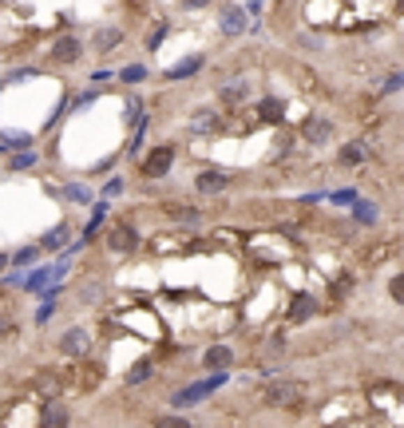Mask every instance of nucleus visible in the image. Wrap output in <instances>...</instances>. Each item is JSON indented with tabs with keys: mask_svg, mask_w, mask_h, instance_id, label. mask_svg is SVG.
Segmentation results:
<instances>
[{
	"mask_svg": "<svg viewBox=\"0 0 404 428\" xmlns=\"http://www.w3.org/2000/svg\"><path fill=\"white\" fill-rule=\"evenodd\" d=\"M174 155H179V151L167 147V143L143 151V155H139V175H143V179H167L171 167H174Z\"/></svg>",
	"mask_w": 404,
	"mask_h": 428,
	"instance_id": "3",
	"label": "nucleus"
},
{
	"mask_svg": "<svg viewBox=\"0 0 404 428\" xmlns=\"http://www.w3.org/2000/svg\"><path fill=\"white\" fill-rule=\"evenodd\" d=\"M60 195L68 198V202H75V207H96V191L84 186V183H63Z\"/></svg>",
	"mask_w": 404,
	"mask_h": 428,
	"instance_id": "14",
	"label": "nucleus"
},
{
	"mask_svg": "<svg viewBox=\"0 0 404 428\" xmlns=\"http://www.w3.org/2000/svg\"><path fill=\"white\" fill-rule=\"evenodd\" d=\"M84 40L75 36V32H63V36L52 40V48H48V60L56 64V68H75V64L84 60Z\"/></svg>",
	"mask_w": 404,
	"mask_h": 428,
	"instance_id": "4",
	"label": "nucleus"
},
{
	"mask_svg": "<svg viewBox=\"0 0 404 428\" xmlns=\"http://www.w3.org/2000/svg\"><path fill=\"white\" fill-rule=\"evenodd\" d=\"M401 274H392V278H389V294H392V302H396V306H401V302H404V290H401Z\"/></svg>",
	"mask_w": 404,
	"mask_h": 428,
	"instance_id": "30",
	"label": "nucleus"
},
{
	"mask_svg": "<svg viewBox=\"0 0 404 428\" xmlns=\"http://www.w3.org/2000/svg\"><path fill=\"white\" fill-rule=\"evenodd\" d=\"M52 313H56V302H44V306H40L36 313H32V321H36V325H48Z\"/></svg>",
	"mask_w": 404,
	"mask_h": 428,
	"instance_id": "28",
	"label": "nucleus"
},
{
	"mask_svg": "<svg viewBox=\"0 0 404 428\" xmlns=\"http://www.w3.org/2000/svg\"><path fill=\"white\" fill-rule=\"evenodd\" d=\"M401 84H404V75L392 72L389 80H384V91H380V96H396V91H401Z\"/></svg>",
	"mask_w": 404,
	"mask_h": 428,
	"instance_id": "29",
	"label": "nucleus"
},
{
	"mask_svg": "<svg viewBox=\"0 0 404 428\" xmlns=\"http://www.w3.org/2000/svg\"><path fill=\"white\" fill-rule=\"evenodd\" d=\"M207 68V56L198 52V56H186L183 64H174V68H167V80H190V75H198Z\"/></svg>",
	"mask_w": 404,
	"mask_h": 428,
	"instance_id": "13",
	"label": "nucleus"
},
{
	"mask_svg": "<svg viewBox=\"0 0 404 428\" xmlns=\"http://www.w3.org/2000/svg\"><path fill=\"white\" fill-rule=\"evenodd\" d=\"M123 191H127V183H123V175H115V179H107V183L99 186V195H103V202H111V198H119Z\"/></svg>",
	"mask_w": 404,
	"mask_h": 428,
	"instance_id": "26",
	"label": "nucleus"
},
{
	"mask_svg": "<svg viewBox=\"0 0 404 428\" xmlns=\"http://www.w3.org/2000/svg\"><path fill=\"white\" fill-rule=\"evenodd\" d=\"M68 234H72V230H68V222L52 226V230L36 242V250H40V254H44V250H63V246H68Z\"/></svg>",
	"mask_w": 404,
	"mask_h": 428,
	"instance_id": "16",
	"label": "nucleus"
},
{
	"mask_svg": "<svg viewBox=\"0 0 404 428\" xmlns=\"http://www.w3.org/2000/svg\"><path fill=\"white\" fill-rule=\"evenodd\" d=\"M353 222H357V226H377V222H380V207H377V202H368V198H357V202H353Z\"/></svg>",
	"mask_w": 404,
	"mask_h": 428,
	"instance_id": "15",
	"label": "nucleus"
},
{
	"mask_svg": "<svg viewBox=\"0 0 404 428\" xmlns=\"http://www.w3.org/2000/svg\"><path fill=\"white\" fill-rule=\"evenodd\" d=\"M151 428H195V425H190L183 413H163V416L151 420Z\"/></svg>",
	"mask_w": 404,
	"mask_h": 428,
	"instance_id": "23",
	"label": "nucleus"
},
{
	"mask_svg": "<svg viewBox=\"0 0 404 428\" xmlns=\"http://www.w3.org/2000/svg\"><path fill=\"white\" fill-rule=\"evenodd\" d=\"M115 44H123V28L103 24V28L96 32V52H99V56H107V52L115 48Z\"/></svg>",
	"mask_w": 404,
	"mask_h": 428,
	"instance_id": "17",
	"label": "nucleus"
},
{
	"mask_svg": "<svg viewBox=\"0 0 404 428\" xmlns=\"http://www.w3.org/2000/svg\"><path fill=\"white\" fill-rule=\"evenodd\" d=\"M103 246L111 254H135L139 250V234H135L131 222H111L107 234H103Z\"/></svg>",
	"mask_w": 404,
	"mask_h": 428,
	"instance_id": "5",
	"label": "nucleus"
},
{
	"mask_svg": "<svg viewBox=\"0 0 404 428\" xmlns=\"http://www.w3.org/2000/svg\"><path fill=\"white\" fill-rule=\"evenodd\" d=\"M4 266H8V254H0V270H4Z\"/></svg>",
	"mask_w": 404,
	"mask_h": 428,
	"instance_id": "31",
	"label": "nucleus"
},
{
	"mask_svg": "<svg viewBox=\"0 0 404 428\" xmlns=\"http://www.w3.org/2000/svg\"><path fill=\"white\" fill-rule=\"evenodd\" d=\"M226 186H230V175H226V171H202V175H198V179H195V191H198V195H226Z\"/></svg>",
	"mask_w": 404,
	"mask_h": 428,
	"instance_id": "9",
	"label": "nucleus"
},
{
	"mask_svg": "<svg viewBox=\"0 0 404 428\" xmlns=\"http://www.w3.org/2000/svg\"><path fill=\"white\" fill-rule=\"evenodd\" d=\"M0 155H4V147H0Z\"/></svg>",
	"mask_w": 404,
	"mask_h": 428,
	"instance_id": "32",
	"label": "nucleus"
},
{
	"mask_svg": "<svg viewBox=\"0 0 404 428\" xmlns=\"http://www.w3.org/2000/svg\"><path fill=\"white\" fill-rule=\"evenodd\" d=\"M230 385V373H210V377L202 381H190V385H183L179 392H171V408H190V404H202L210 397V392H218Z\"/></svg>",
	"mask_w": 404,
	"mask_h": 428,
	"instance_id": "2",
	"label": "nucleus"
},
{
	"mask_svg": "<svg viewBox=\"0 0 404 428\" xmlns=\"http://www.w3.org/2000/svg\"><path fill=\"white\" fill-rule=\"evenodd\" d=\"M115 75H119V84H143V80L151 75V68L147 64H127V68H119Z\"/></svg>",
	"mask_w": 404,
	"mask_h": 428,
	"instance_id": "18",
	"label": "nucleus"
},
{
	"mask_svg": "<svg viewBox=\"0 0 404 428\" xmlns=\"http://www.w3.org/2000/svg\"><path fill=\"white\" fill-rule=\"evenodd\" d=\"M262 404L266 408H285V413H294L306 404V385H297L290 377H269L262 385Z\"/></svg>",
	"mask_w": 404,
	"mask_h": 428,
	"instance_id": "1",
	"label": "nucleus"
},
{
	"mask_svg": "<svg viewBox=\"0 0 404 428\" xmlns=\"http://www.w3.org/2000/svg\"><path fill=\"white\" fill-rule=\"evenodd\" d=\"M36 163H40V151L28 147V151H16L13 159H8V167H13V171H32Z\"/></svg>",
	"mask_w": 404,
	"mask_h": 428,
	"instance_id": "21",
	"label": "nucleus"
},
{
	"mask_svg": "<svg viewBox=\"0 0 404 428\" xmlns=\"http://www.w3.org/2000/svg\"><path fill=\"white\" fill-rule=\"evenodd\" d=\"M151 377H155V365H151V361H139V365L127 369L123 385H143V381H151Z\"/></svg>",
	"mask_w": 404,
	"mask_h": 428,
	"instance_id": "19",
	"label": "nucleus"
},
{
	"mask_svg": "<svg viewBox=\"0 0 404 428\" xmlns=\"http://www.w3.org/2000/svg\"><path fill=\"white\" fill-rule=\"evenodd\" d=\"M313 313H317V302H313V297H297L294 309H290V321H306V318H313Z\"/></svg>",
	"mask_w": 404,
	"mask_h": 428,
	"instance_id": "24",
	"label": "nucleus"
},
{
	"mask_svg": "<svg viewBox=\"0 0 404 428\" xmlns=\"http://www.w3.org/2000/svg\"><path fill=\"white\" fill-rule=\"evenodd\" d=\"M301 135H306L309 147H321V143H329V139H333V123L329 119H306Z\"/></svg>",
	"mask_w": 404,
	"mask_h": 428,
	"instance_id": "11",
	"label": "nucleus"
},
{
	"mask_svg": "<svg viewBox=\"0 0 404 428\" xmlns=\"http://www.w3.org/2000/svg\"><path fill=\"white\" fill-rule=\"evenodd\" d=\"M171 219L179 222V226H198V222H202V210L198 207H171Z\"/></svg>",
	"mask_w": 404,
	"mask_h": 428,
	"instance_id": "20",
	"label": "nucleus"
},
{
	"mask_svg": "<svg viewBox=\"0 0 404 428\" xmlns=\"http://www.w3.org/2000/svg\"><path fill=\"white\" fill-rule=\"evenodd\" d=\"M167 32H171V24H163V20H159V24H155V32H147V40H143V44H147V48L155 52V48L163 44V40H167Z\"/></svg>",
	"mask_w": 404,
	"mask_h": 428,
	"instance_id": "27",
	"label": "nucleus"
},
{
	"mask_svg": "<svg viewBox=\"0 0 404 428\" xmlns=\"http://www.w3.org/2000/svg\"><path fill=\"white\" fill-rule=\"evenodd\" d=\"M72 425V413H68V404H44V413H40V428H68Z\"/></svg>",
	"mask_w": 404,
	"mask_h": 428,
	"instance_id": "12",
	"label": "nucleus"
},
{
	"mask_svg": "<svg viewBox=\"0 0 404 428\" xmlns=\"http://www.w3.org/2000/svg\"><path fill=\"white\" fill-rule=\"evenodd\" d=\"M230 361H234V349H230V345H210L207 353H202V365H207L210 373H226V369H230Z\"/></svg>",
	"mask_w": 404,
	"mask_h": 428,
	"instance_id": "10",
	"label": "nucleus"
},
{
	"mask_svg": "<svg viewBox=\"0 0 404 428\" xmlns=\"http://www.w3.org/2000/svg\"><path fill=\"white\" fill-rule=\"evenodd\" d=\"M87 349H91V333H87L84 325H72V330L60 337V353L63 357H87Z\"/></svg>",
	"mask_w": 404,
	"mask_h": 428,
	"instance_id": "7",
	"label": "nucleus"
},
{
	"mask_svg": "<svg viewBox=\"0 0 404 428\" xmlns=\"http://www.w3.org/2000/svg\"><path fill=\"white\" fill-rule=\"evenodd\" d=\"M368 159H373V147H368L365 139H353V143H345L337 151V167H365Z\"/></svg>",
	"mask_w": 404,
	"mask_h": 428,
	"instance_id": "8",
	"label": "nucleus"
},
{
	"mask_svg": "<svg viewBox=\"0 0 404 428\" xmlns=\"http://www.w3.org/2000/svg\"><path fill=\"white\" fill-rule=\"evenodd\" d=\"M325 198H329L333 207H353L357 198H361V191L357 186H341V191H325Z\"/></svg>",
	"mask_w": 404,
	"mask_h": 428,
	"instance_id": "22",
	"label": "nucleus"
},
{
	"mask_svg": "<svg viewBox=\"0 0 404 428\" xmlns=\"http://www.w3.org/2000/svg\"><path fill=\"white\" fill-rule=\"evenodd\" d=\"M218 32L222 36H246L250 32V16L242 4H218Z\"/></svg>",
	"mask_w": 404,
	"mask_h": 428,
	"instance_id": "6",
	"label": "nucleus"
},
{
	"mask_svg": "<svg viewBox=\"0 0 404 428\" xmlns=\"http://www.w3.org/2000/svg\"><path fill=\"white\" fill-rule=\"evenodd\" d=\"M8 262H13V266H36V262H40V250H36V246H20Z\"/></svg>",
	"mask_w": 404,
	"mask_h": 428,
	"instance_id": "25",
	"label": "nucleus"
}]
</instances>
